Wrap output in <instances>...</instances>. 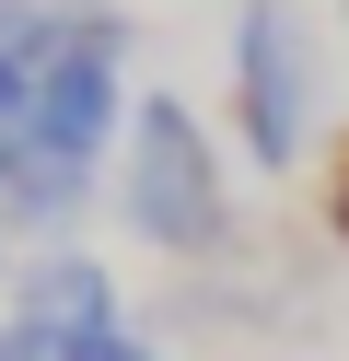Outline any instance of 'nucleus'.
I'll use <instances>...</instances> for the list:
<instances>
[{
  "instance_id": "nucleus-1",
  "label": "nucleus",
  "mask_w": 349,
  "mask_h": 361,
  "mask_svg": "<svg viewBox=\"0 0 349 361\" xmlns=\"http://www.w3.org/2000/svg\"><path fill=\"white\" fill-rule=\"evenodd\" d=\"M116 221H128L152 257L175 268H233L245 257V210H233V175L209 152V128L186 117V94H140L128 140H116Z\"/></svg>"
},
{
  "instance_id": "nucleus-2",
  "label": "nucleus",
  "mask_w": 349,
  "mask_h": 361,
  "mask_svg": "<svg viewBox=\"0 0 349 361\" xmlns=\"http://www.w3.org/2000/svg\"><path fill=\"white\" fill-rule=\"evenodd\" d=\"M233 140L256 175L326 152V35L302 0H233Z\"/></svg>"
},
{
  "instance_id": "nucleus-3",
  "label": "nucleus",
  "mask_w": 349,
  "mask_h": 361,
  "mask_svg": "<svg viewBox=\"0 0 349 361\" xmlns=\"http://www.w3.org/2000/svg\"><path fill=\"white\" fill-rule=\"evenodd\" d=\"M0 314H12V326L35 338L47 361H59V350H82V338H105V326H128V303H116V268H105V257H82V245H47V257H23Z\"/></svg>"
},
{
  "instance_id": "nucleus-4",
  "label": "nucleus",
  "mask_w": 349,
  "mask_h": 361,
  "mask_svg": "<svg viewBox=\"0 0 349 361\" xmlns=\"http://www.w3.org/2000/svg\"><path fill=\"white\" fill-rule=\"evenodd\" d=\"M82 210H93V164H59V152H35V140L0 164V233H12L23 257L82 245Z\"/></svg>"
},
{
  "instance_id": "nucleus-5",
  "label": "nucleus",
  "mask_w": 349,
  "mask_h": 361,
  "mask_svg": "<svg viewBox=\"0 0 349 361\" xmlns=\"http://www.w3.org/2000/svg\"><path fill=\"white\" fill-rule=\"evenodd\" d=\"M314 233L349 257V128H326V164H314Z\"/></svg>"
},
{
  "instance_id": "nucleus-6",
  "label": "nucleus",
  "mask_w": 349,
  "mask_h": 361,
  "mask_svg": "<svg viewBox=\"0 0 349 361\" xmlns=\"http://www.w3.org/2000/svg\"><path fill=\"white\" fill-rule=\"evenodd\" d=\"M23 117H35V59H23V47H0V152L23 140Z\"/></svg>"
},
{
  "instance_id": "nucleus-7",
  "label": "nucleus",
  "mask_w": 349,
  "mask_h": 361,
  "mask_svg": "<svg viewBox=\"0 0 349 361\" xmlns=\"http://www.w3.org/2000/svg\"><path fill=\"white\" fill-rule=\"evenodd\" d=\"M59 361H163V338H140V326H105V338H82V350H59Z\"/></svg>"
},
{
  "instance_id": "nucleus-8",
  "label": "nucleus",
  "mask_w": 349,
  "mask_h": 361,
  "mask_svg": "<svg viewBox=\"0 0 349 361\" xmlns=\"http://www.w3.org/2000/svg\"><path fill=\"white\" fill-rule=\"evenodd\" d=\"M0 361H47V350H35V338H23V326H12V314H0Z\"/></svg>"
},
{
  "instance_id": "nucleus-9",
  "label": "nucleus",
  "mask_w": 349,
  "mask_h": 361,
  "mask_svg": "<svg viewBox=\"0 0 349 361\" xmlns=\"http://www.w3.org/2000/svg\"><path fill=\"white\" fill-rule=\"evenodd\" d=\"M0 268H12V233H0Z\"/></svg>"
},
{
  "instance_id": "nucleus-10",
  "label": "nucleus",
  "mask_w": 349,
  "mask_h": 361,
  "mask_svg": "<svg viewBox=\"0 0 349 361\" xmlns=\"http://www.w3.org/2000/svg\"><path fill=\"white\" fill-rule=\"evenodd\" d=\"M12 152H23V140H12ZM12 152H0V164H12Z\"/></svg>"
},
{
  "instance_id": "nucleus-11",
  "label": "nucleus",
  "mask_w": 349,
  "mask_h": 361,
  "mask_svg": "<svg viewBox=\"0 0 349 361\" xmlns=\"http://www.w3.org/2000/svg\"><path fill=\"white\" fill-rule=\"evenodd\" d=\"M338 12H349V0H338Z\"/></svg>"
}]
</instances>
